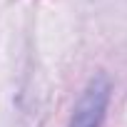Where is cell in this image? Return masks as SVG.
Masks as SVG:
<instances>
[{"label": "cell", "mask_w": 127, "mask_h": 127, "mask_svg": "<svg viewBox=\"0 0 127 127\" xmlns=\"http://www.w3.org/2000/svg\"><path fill=\"white\" fill-rule=\"evenodd\" d=\"M110 97H112V82L107 80V75H95L82 90L80 100L75 102L67 127H102Z\"/></svg>", "instance_id": "1"}]
</instances>
